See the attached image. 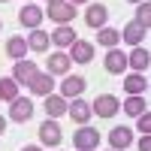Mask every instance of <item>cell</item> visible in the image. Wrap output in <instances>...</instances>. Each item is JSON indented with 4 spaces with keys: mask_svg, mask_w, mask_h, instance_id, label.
<instances>
[{
    "mask_svg": "<svg viewBox=\"0 0 151 151\" xmlns=\"http://www.w3.org/2000/svg\"><path fill=\"white\" fill-rule=\"evenodd\" d=\"M73 145L79 148V151H91V148L100 145V133L94 127H88V124H82V127L73 133Z\"/></svg>",
    "mask_w": 151,
    "mask_h": 151,
    "instance_id": "cell-1",
    "label": "cell"
},
{
    "mask_svg": "<svg viewBox=\"0 0 151 151\" xmlns=\"http://www.w3.org/2000/svg\"><path fill=\"white\" fill-rule=\"evenodd\" d=\"M45 15L52 18V21H58V24H70V21L76 18V6L70 3V0H60V3H48Z\"/></svg>",
    "mask_w": 151,
    "mask_h": 151,
    "instance_id": "cell-2",
    "label": "cell"
},
{
    "mask_svg": "<svg viewBox=\"0 0 151 151\" xmlns=\"http://www.w3.org/2000/svg\"><path fill=\"white\" fill-rule=\"evenodd\" d=\"M91 112H94V115H100V118H112V115H118V97H115V94H100V97L94 100Z\"/></svg>",
    "mask_w": 151,
    "mask_h": 151,
    "instance_id": "cell-3",
    "label": "cell"
},
{
    "mask_svg": "<svg viewBox=\"0 0 151 151\" xmlns=\"http://www.w3.org/2000/svg\"><path fill=\"white\" fill-rule=\"evenodd\" d=\"M40 139H42L48 148L60 145L64 133H60V124H55V118H48V121H42V124H40Z\"/></svg>",
    "mask_w": 151,
    "mask_h": 151,
    "instance_id": "cell-4",
    "label": "cell"
},
{
    "mask_svg": "<svg viewBox=\"0 0 151 151\" xmlns=\"http://www.w3.org/2000/svg\"><path fill=\"white\" fill-rule=\"evenodd\" d=\"M42 15H45V12L40 9V6H36V3H27V6H21V12H18V21H21V27H40V24H42Z\"/></svg>",
    "mask_w": 151,
    "mask_h": 151,
    "instance_id": "cell-5",
    "label": "cell"
},
{
    "mask_svg": "<svg viewBox=\"0 0 151 151\" xmlns=\"http://www.w3.org/2000/svg\"><path fill=\"white\" fill-rule=\"evenodd\" d=\"M67 55H70V60H76V64H91L94 60V45L85 42V40H76Z\"/></svg>",
    "mask_w": 151,
    "mask_h": 151,
    "instance_id": "cell-6",
    "label": "cell"
},
{
    "mask_svg": "<svg viewBox=\"0 0 151 151\" xmlns=\"http://www.w3.org/2000/svg\"><path fill=\"white\" fill-rule=\"evenodd\" d=\"M30 115H33V103H30V100H24V97H15V100L9 103V118H12V121L24 124Z\"/></svg>",
    "mask_w": 151,
    "mask_h": 151,
    "instance_id": "cell-7",
    "label": "cell"
},
{
    "mask_svg": "<svg viewBox=\"0 0 151 151\" xmlns=\"http://www.w3.org/2000/svg\"><path fill=\"white\" fill-rule=\"evenodd\" d=\"M70 55L67 52H55V55H48V60H45V67H48V73L52 76H70Z\"/></svg>",
    "mask_w": 151,
    "mask_h": 151,
    "instance_id": "cell-8",
    "label": "cell"
},
{
    "mask_svg": "<svg viewBox=\"0 0 151 151\" xmlns=\"http://www.w3.org/2000/svg\"><path fill=\"white\" fill-rule=\"evenodd\" d=\"M27 85H30V91H33L36 97H48V94L55 91V79H52V76H45V73H40V70H36V76H33Z\"/></svg>",
    "mask_w": 151,
    "mask_h": 151,
    "instance_id": "cell-9",
    "label": "cell"
},
{
    "mask_svg": "<svg viewBox=\"0 0 151 151\" xmlns=\"http://www.w3.org/2000/svg\"><path fill=\"white\" fill-rule=\"evenodd\" d=\"M145 33H148V27H142L139 21H130L127 27L121 30V40L127 42V45H133V48H136V45H142V40H145Z\"/></svg>",
    "mask_w": 151,
    "mask_h": 151,
    "instance_id": "cell-10",
    "label": "cell"
},
{
    "mask_svg": "<svg viewBox=\"0 0 151 151\" xmlns=\"http://www.w3.org/2000/svg\"><path fill=\"white\" fill-rule=\"evenodd\" d=\"M67 112H70V118H73L76 124H88V118H91V103L73 97V103H67Z\"/></svg>",
    "mask_w": 151,
    "mask_h": 151,
    "instance_id": "cell-11",
    "label": "cell"
},
{
    "mask_svg": "<svg viewBox=\"0 0 151 151\" xmlns=\"http://www.w3.org/2000/svg\"><path fill=\"white\" fill-rule=\"evenodd\" d=\"M106 18H109V9L103 3H91L85 9V21L91 24V27H106Z\"/></svg>",
    "mask_w": 151,
    "mask_h": 151,
    "instance_id": "cell-12",
    "label": "cell"
},
{
    "mask_svg": "<svg viewBox=\"0 0 151 151\" xmlns=\"http://www.w3.org/2000/svg\"><path fill=\"white\" fill-rule=\"evenodd\" d=\"M33 76H36V64H33V60H27V58H24V60H15L12 79H15L18 85H27V82L33 79Z\"/></svg>",
    "mask_w": 151,
    "mask_h": 151,
    "instance_id": "cell-13",
    "label": "cell"
},
{
    "mask_svg": "<svg viewBox=\"0 0 151 151\" xmlns=\"http://www.w3.org/2000/svg\"><path fill=\"white\" fill-rule=\"evenodd\" d=\"M106 70L112 73V76H121L124 70H127V55L124 52H118V48H112V52H106Z\"/></svg>",
    "mask_w": 151,
    "mask_h": 151,
    "instance_id": "cell-14",
    "label": "cell"
},
{
    "mask_svg": "<svg viewBox=\"0 0 151 151\" xmlns=\"http://www.w3.org/2000/svg\"><path fill=\"white\" fill-rule=\"evenodd\" d=\"M124 91H127L130 97H142V94L148 91V79H145L142 73H133V76L124 79Z\"/></svg>",
    "mask_w": 151,
    "mask_h": 151,
    "instance_id": "cell-15",
    "label": "cell"
},
{
    "mask_svg": "<svg viewBox=\"0 0 151 151\" xmlns=\"http://www.w3.org/2000/svg\"><path fill=\"white\" fill-rule=\"evenodd\" d=\"M85 85H88V82L82 79V76H67V79L60 82V97H70V100L79 97V94L85 91Z\"/></svg>",
    "mask_w": 151,
    "mask_h": 151,
    "instance_id": "cell-16",
    "label": "cell"
},
{
    "mask_svg": "<svg viewBox=\"0 0 151 151\" xmlns=\"http://www.w3.org/2000/svg\"><path fill=\"white\" fill-rule=\"evenodd\" d=\"M48 40H52L55 45H60V48H70L76 40H79V36H76V27H70V24H60V27L48 36Z\"/></svg>",
    "mask_w": 151,
    "mask_h": 151,
    "instance_id": "cell-17",
    "label": "cell"
},
{
    "mask_svg": "<svg viewBox=\"0 0 151 151\" xmlns=\"http://www.w3.org/2000/svg\"><path fill=\"white\" fill-rule=\"evenodd\" d=\"M148 60H151V55L145 52L142 45H136L133 52L127 55V67H133L136 73H145V70H148Z\"/></svg>",
    "mask_w": 151,
    "mask_h": 151,
    "instance_id": "cell-18",
    "label": "cell"
},
{
    "mask_svg": "<svg viewBox=\"0 0 151 151\" xmlns=\"http://www.w3.org/2000/svg\"><path fill=\"white\" fill-rule=\"evenodd\" d=\"M27 40H21V36H9L6 40V55L15 58V60H24V55H27Z\"/></svg>",
    "mask_w": 151,
    "mask_h": 151,
    "instance_id": "cell-19",
    "label": "cell"
},
{
    "mask_svg": "<svg viewBox=\"0 0 151 151\" xmlns=\"http://www.w3.org/2000/svg\"><path fill=\"white\" fill-rule=\"evenodd\" d=\"M48 45H52L48 33H45V30H40V27H33V30H30V36H27V48H30V52H45Z\"/></svg>",
    "mask_w": 151,
    "mask_h": 151,
    "instance_id": "cell-20",
    "label": "cell"
},
{
    "mask_svg": "<svg viewBox=\"0 0 151 151\" xmlns=\"http://www.w3.org/2000/svg\"><path fill=\"white\" fill-rule=\"evenodd\" d=\"M130 142H133V133H130L127 127H115V130L109 133V145L118 148V151H121V148H130Z\"/></svg>",
    "mask_w": 151,
    "mask_h": 151,
    "instance_id": "cell-21",
    "label": "cell"
},
{
    "mask_svg": "<svg viewBox=\"0 0 151 151\" xmlns=\"http://www.w3.org/2000/svg\"><path fill=\"white\" fill-rule=\"evenodd\" d=\"M45 112H48V118H60L67 112V100L60 94H48L45 97Z\"/></svg>",
    "mask_w": 151,
    "mask_h": 151,
    "instance_id": "cell-22",
    "label": "cell"
},
{
    "mask_svg": "<svg viewBox=\"0 0 151 151\" xmlns=\"http://www.w3.org/2000/svg\"><path fill=\"white\" fill-rule=\"evenodd\" d=\"M118 40H121V33L115 27H100L97 30V42L106 45V48H118Z\"/></svg>",
    "mask_w": 151,
    "mask_h": 151,
    "instance_id": "cell-23",
    "label": "cell"
},
{
    "mask_svg": "<svg viewBox=\"0 0 151 151\" xmlns=\"http://www.w3.org/2000/svg\"><path fill=\"white\" fill-rule=\"evenodd\" d=\"M15 97H18V82L12 79V76H6V79H0V100H6V103H12Z\"/></svg>",
    "mask_w": 151,
    "mask_h": 151,
    "instance_id": "cell-24",
    "label": "cell"
},
{
    "mask_svg": "<svg viewBox=\"0 0 151 151\" xmlns=\"http://www.w3.org/2000/svg\"><path fill=\"white\" fill-rule=\"evenodd\" d=\"M121 109L127 112V115H133V118H139L142 112H148V103H145L142 97H130V100H127V103H124Z\"/></svg>",
    "mask_w": 151,
    "mask_h": 151,
    "instance_id": "cell-25",
    "label": "cell"
},
{
    "mask_svg": "<svg viewBox=\"0 0 151 151\" xmlns=\"http://www.w3.org/2000/svg\"><path fill=\"white\" fill-rule=\"evenodd\" d=\"M136 21H139L142 27H148V24H151V6L145 3V0L139 3V9H136Z\"/></svg>",
    "mask_w": 151,
    "mask_h": 151,
    "instance_id": "cell-26",
    "label": "cell"
},
{
    "mask_svg": "<svg viewBox=\"0 0 151 151\" xmlns=\"http://www.w3.org/2000/svg\"><path fill=\"white\" fill-rule=\"evenodd\" d=\"M139 130L151 133V112H142V115H139Z\"/></svg>",
    "mask_w": 151,
    "mask_h": 151,
    "instance_id": "cell-27",
    "label": "cell"
},
{
    "mask_svg": "<svg viewBox=\"0 0 151 151\" xmlns=\"http://www.w3.org/2000/svg\"><path fill=\"white\" fill-rule=\"evenodd\" d=\"M139 151H151V136L142 133V139H139Z\"/></svg>",
    "mask_w": 151,
    "mask_h": 151,
    "instance_id": "cell-28",
    "label": "cell"
},
{
    "mask_svg": "<svg viewBox=\"0 0 151 151\" xmlns=\"http://www.w3.org/2000/svg\"><path fill=\"white\" fill-rule=\"evenodd\" d=\"M21 151H42V148H40V145H24Z\"/></svg>",
    "mask_w": 151,
    "mask_h": 151,
    "instance_id": "cell-29",
    "label": "cell"
},
{
    "mask_svg": "<svg viewBox=\"0 0 151 151\" xmlns=\"http://www.w3.org/2000/svg\"><path fill=\"white\" fill-rule=\"evenodd\" d=\"M6 130V121H3V115H0V133H3Z\"/></svg>",
    "mask_w": 151,
    "mask_h": 151,
    "instance_id": "cell-30",
    "label": "cell"
},
{
    "mask_svg": "<svg viewBox=\"0 0 151 151\" xmlns=\"http://www.w3.org/2000/svg\"><path fill=\"white\" fill-rule=\"evenodd\" d=\"M70 3H73V6H76V3H88V0H70Z\"/></svg>",
    "mask_w": 151,
    "mask_h": 151,
    "instance_id": "cell-31",
    "label": "cell"
},
{
    "mask_svg": "<svg viewBox=\"0 0 151 151\" xmlns=\"http://www.w3.org/2000/svg\"><path fill=\"white\" fill-rule=\"evenodd\" d=\"M45 3H60V0H45Z\"/></svg>",
    "mask_w": 151,
    "mask_h": 151,
    "instance_id": "cell-32",
    "label": "cell"
},
{
    "mask_svg": "<svg viewBox=\"0 0 151 151\" xmlns=\"http://www.w3.org/2000/svg\"><path fill=\"white\" fill-rule=\"evenodd\" d=\"M130 3H142V0H130Z\"/></svg>",
    "mask_w": 151,
    "mask_h": 151,
    "instance_id": "cell-33",
    "label": "cell"
},
{
    "mask_svg": "<svg viewBox=\"0 0 151 151\" xmlns=\"http://www.w3.org/2000/svg\"><path fill=\"white\" fill-rule=\"evenodd\" d=\"M0 3H6V0H0Z\"/></svg>",
    "mask_w": 151,
    "mask_h": 151,
    "instance_id": "cell-34",
    "label": "cell"
},
{
    "mask_svg": "<svg viewBox=\"0 0 151 151\" xmlns=\"http://www.w3.org/2000/svg\"><path fill=\"white\" fill-rule=\"evenodd\" d=\"M0 27H3V24H0Z\"/></svg>",
    "mask_w": 151,
    "mask_h": 151,
    "instance_id": "cell-35",
    "label": "cell"
}]
</instances>
